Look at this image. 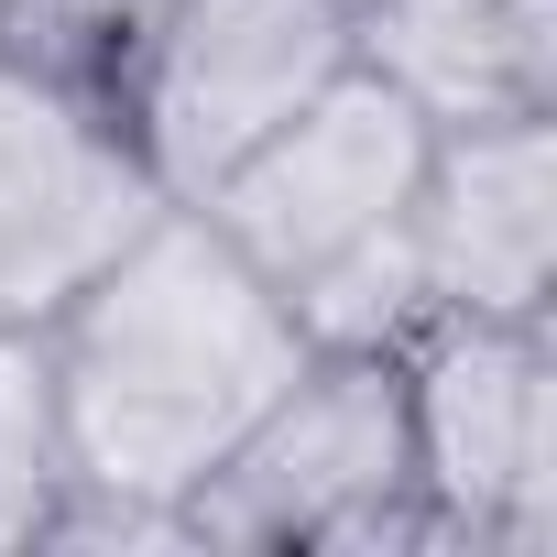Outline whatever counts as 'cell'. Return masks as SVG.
<instances>
[{"label": "cell", "instance_id": "52a82bcc", "mask_svg": "<svg viewBox=\"0 0 557 557\" xmlns=\"http://www.w3.org/2000/svg\"><path fill=\"white\" fill-rule=\"evenodd\" d=\"M426 318H546L557 296V110L459 121L405 208Z\"/></svg>", "mask_w": 557, "mask_h": 557}, {"label": "cell", "instance_id": "30bf717a", "mask_svg": "<svg viewBox=\"0 0 557 557\" xmlns=\"http://www.w3.org/2000/svg\"><path fill=\"white\" fill-rule=\"evenodd\" d=\"M0 12H12V0H0Z\"/></svg>", "mask_w": 557, "mask_h": 557}, {"label": "cell", "instance_id": "9c48e42d", "mask_svg": "<svg viewBox=\"0 0 557 557\" xmlns=\"http://www.w3.org/2000/svg\"><path fill=\"white\" fill-rule=\"evenodd\" d=\"M66 492H77V470H66L45 329H0V546H45Z\"/></svg>", "mask_w": 557, "mask_h": 557}, {"label": "cell", "instance_id": "ba28073f", "mask_svg": "<svg viewBox=\"0 0 557 557\" xmlns=\"http://www.w3.org/2000/svg\"><path fill=\"white\" fill-rule=\"evenodd\" d=\"M350 66L437 132L557 110V0H350Z\"/></svg>", "mask_w": 557, "mask_h": 557}, {"label": "cell", "instance_id": "5b68a950", "mask_svg": "<svg viewBox=\"0 0 557 557\" xmlns=\"http://www.w3.org/2000/svg\"><path fill=\"white\" fill-rule=\"evenodd\" d=\"M350 66V0H164L121 66V121L164 197L219 186Z\"/></svg>", "mask_w": 557, "mask_h": 557}, {"label": "cell", "instance_id": "3957f363", "mask_svg": "<svg viewBox=\"0 0 557 557\" xmlns=\"http://www.w3.org/2000/svg\"><path fill=\"white\" fill-rule=\"evenodd\" d=\"M405 361V437L416 492L448 546L546 557L557 546V339L546 318H416Z\"/></svg>", "mask_w": 557, "mask_h": 557}, {"label": "cell", "instance_id": "277c9868", "mask_svg": "<svg viewBox=\"0 0 557 557\" xmlns=\"http://www.w3.org/2000/svg\"><path fill=\"white\" fill-rule=\"evenodd\" d=\"M426 153H437V121L416 99H394L372 66H339L285 132H262L186 208L262 273V285H285L307 307L339 262H361V251H383L405 230V208L426 186Z\"/></svg>", "mask_w": 557, "mask_h": 557}, {"label": "cell", "instance_id": "6da1fadb", "mask_svg": "<svg viewBox=\"0 0 557 557\" xmlns=\"http://www.w3.org/2000/svg\"><path fill=\"white\" fill-rule=\"evenodd\" d=\"M307 318L175 197L99 285L45 329L66 416V513H132L175 546L186 492L262 426V405L307 372Z\"/></svg>", "mask_w": 557, "mask_h": 557}, {"label": "cell", "instance_id": "7a4b0ae2", "mask_svg": "<svg viewBox=\"0 0 557 557\" xmlns=\"http://www.w3.org/2000/svg\"><path fill=\"white\" fill-rule=\"evenodd\" d=\"M175 546H307V557H361V546H437L448 524L416 492V437H405V361L394 350H307V372L262 405V426L186 492Z\"/></svg>", "mask_w": 557, "mask_h": 557}, {"label": "cell", "instance_id": "8992f818", "mask_svg": "<svg viewBox=\"0 0 557 557\" xmlns=\"http://www.w3.org/2000/svg\"><path fill=\"white\" fill-rule=\"evenodd\" d=\"M164 208L121 99L0 55V329H55Z\"/></svg>", "mask_w": 557, "mask_h": 557}]
</instances>
